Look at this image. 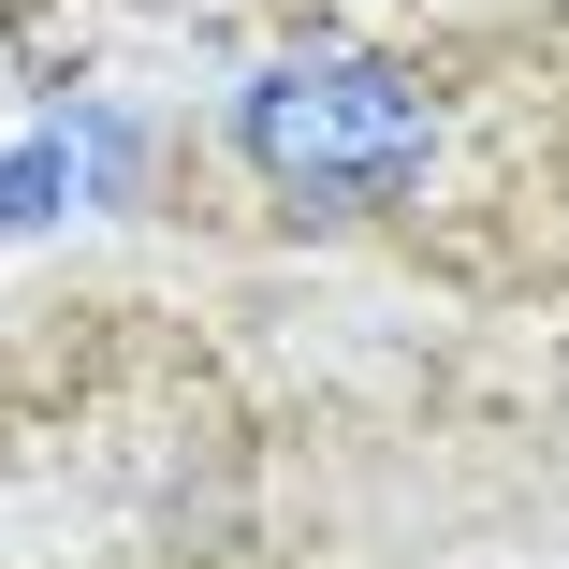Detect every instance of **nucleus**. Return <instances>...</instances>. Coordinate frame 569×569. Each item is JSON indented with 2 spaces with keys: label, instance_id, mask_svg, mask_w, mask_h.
Returning <instances> with one entry per match:
<instances>
[{
  "label": "nucleus",
  "instance_id": "1",
  "mask_svg": "<svg viewBox=\"0 0 569 569\" xmlns=\"http://www.w3.org/2000/svg\"><path fill=\"white\" fill-rule=\"evenodd\" d=\"M234 161L292 204V219H380L423 190L438 161V88L409 59H366V44H307V59H263L234 88Z\"/></svg>",
  "mask_w": 569,
  "mask_h": 569
}]
</instances>
